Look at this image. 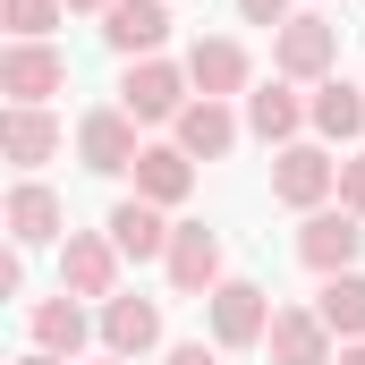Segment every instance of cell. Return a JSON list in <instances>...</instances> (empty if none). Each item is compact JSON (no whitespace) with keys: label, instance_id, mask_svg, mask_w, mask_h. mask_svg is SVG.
<instances>
[{"label":"cell","instance_id":"cell-24","mask_svg":"<svg viewBox=\"0 0 365 365\" xmlns=\"http://www.w3.org/2000/svg\"><path fill=\"white\" fill-rule=\"evenodd\" d=\"M340 204L365 221V153H349V162H340Z\"/></svg>","mask_w":365,"mask_h":365},{"label":"cell","instance_id":"cell-17","mask_svg":"<svg viewBox=\"0 0 365 365\" xmlns=\"http://www.w3.org/2000/svg\"><path fill=\"white\" fill-rule=\"evenodd\" d=\"M26 323H34V349H51V357H86V340L102 331V314H86V297H68V289L43 297Z\"/></svg>","mask_w":365,"mask_h":365},{"label":"cell","instance_id":"cell-28","mask_svg":"<svg viewBox=\"0 0 365 365\" xmlns=\"http://www.w3.org/2000/svg\"><path fill=\"white\" fill-rule=\"evenodd\" d=\"M68 9H77V17H110V0H68Z\"/></svg>","mask_w":365,"mask_h":365},{"label":"cell","instance_id":"cell-29","mask_svg":"<svg viewBox=\"0 0 365 365\" xmlns=\"http://www.w3.org/2000/svg\"><path fill=\"white\" fill-rule=\"evenodd\" d=\"M17 365H68V357H51V349H26V357H17Z\"/></svg>","mask_w":365,"mask_h":365},{"label":"cell","instance_id":"cell-22","mask_svg":"<svg viewBox=\"0 0 365 365\" xmlns=\"http://www.w3.org/2000/svg\"><path fill=\"white\" fill-rule=\"evenodd\" d=\"M314 314L331 323V340H365V272H331L323 297H314Z\"/></svg>","mask_w":365,"mask_h":365},{"label":"cell","instance_id":"cell-25","mask_svg":"<svg viewBox=\"0 0 365 365\" xmlns=\"http://www.w3.org/2000/svg\"><path fill=\"white\" fill-rule=\"evenodd\" d=\"M238 17H247V26H289V17H297V9H289V0H238Z\"/></svg>","mask_w":365,"mask_h":365},{"label":"cell","instance_id":"cell-8","mask_svg":"<svg viewBox=\"0 0 365 365\" xmlns=\"http://www.w3.org/2000/svg\"><path fill=\"white\" fill-rule=\"evenodd\" d=\"M60 86H68V51H60V43H9V51H0V93H9V102L43 110Z\"/></svg>","mask_w":365,"mask_h":365},{"label":"cell","instance_id":"cell-19","mask_svg":"<svg viewBox=\"0 0 365 365\" xmlns=\"http://www.w3.org/2000/svg\"><path fill=\"white\" fill-rule=\"evenodd\" d=\"M102 349H110V357L162 349V306H153V297H102Z\"/></svg>","mask_w":365,"mask_h":365},{"label":"cell","instance_id":"cell-12","mask_svg":"<svg viewBox=\"0 0 365 365\" xmlns=\"http://www.w3.org/2000/svg\"><path fill=\"white\" fill-rule=\"evenodd\" d=\"M247 77H255L247 43H230V34H195V43H187V86L195 93L230 102V93H247Z\"/></svg>","mask_w":365,"mask_h":365},{"label":"cell","instance_id":"cell-21","mask_svg":"<svg viewBox=\"0 0 365 365\" xmlns=\"http://www.w3.org/2000/svg\"><path fill=\"white\" fill-rule=\"evenodd\" d=\"M128 179H136V195H145V204H162V212H170V204H187V187H195V162H187L179 145H145Z\"/></svg>","mask_w":365,"mask_h":365},{"label":"cell","instance_id":"cell-13","mask_svg":"<svg viewBox=\"0 0 365 365\" xmlns=\"http://www.w3.org/2000/svg\"><path fill=\"white\" fill-rule=\"evenodd\" d=\"M264 349H272V365H331L340 357V340H331V323L314 306H280L272 331H264Z\"/></svg>","mask_w":365,"mask_h":365},{"label":"cell","instance_id":"cell-9","mask_svg":"<svg viewBox=\"0 0 365 365\" xmlns=\"http://www.w3.org/2000/svg\"><path fill=\"white\" fill-rule=\"evenodd\" d=\"M238 128H247V110H230V102H212V93H195L179 119H170V145H179L187 162H221L230 145H238Z\"/></svg>","mask_w":365,"mask_h":365},{"label":"cell","instance_id":"cell-27","mask_svg":"<svg viewBox=\"0 0 365 365\" xmlns=\"http://www.w3.org/2000/svg\"><path fill=\"white\" fill-rule=\"evenodd\" d=\"M331 365H365V340H340V357Z\"/></svg>","mask_w":365,"mask_h":365},{"label":"cell","instance_id":"cell-1","mask_svg":"<svg viewBox=\"0 0 365 365\" xmlns=\"http://www.w3.org/2000/svg\"><path fill=\"white\" fill-rule=\"evenodd\" d=\"M195 86H187L179 60H128V77H119V110L136 119V128H162V119H179Z\"/></svg>","mask_w":365,"mask_h":365},{"label":"cell","instance_id":"cell-16","mask_svg":"<svg viewBox=\"0 0 365 365\" xmlns=\"http://www.w3.org/2000/svg\"><path fill=\"white\" fill-rule=\"evenodd\" d=\"M110 247L128 255V264H153V255H170V230L179 221H162V204H145V195H128V204H110Z\"/></svg>","mask_w":365,"mask_h":365},{"label":"cell","instance_id":"cell-18","mask_svg":"<svg viewBox=\"0 0 365 365\" xmlns=\"http://www.w3.org/2000/svg\"><path fill=\"white\" fill-rule=\"evenodd\" d=\"M306 128H314L323 145H357V136H365V86L323 77V86L306 93Z\"/></svg>","mask_w":365,"mask_h":365},{"label":"cell","instance_id":"cell-4","mask_svg":"<svg viewBox=\"0 0 365 365\" xmlns=\"http://www.w3.org/2000/svg\"><path fill=\"white\" fill-rule=\"evenodd\" d=\"M272 195L289 212H323V204L340 195V162H331L323 145H280L272 153Z\"/></svg>","mask_w":365,"mask_h":365},{"label":"cell","instance_id":"cell-31","mask_svg":"<svg viewBox=\"0 0 365 365\" xmlns=\"http://www.w3.org/2000/svg\"><path fill=\"white\" fill-rule=\"evenodd\" d=\"M357 86H365V77H357Z\"/></svg>","mask_w":365,"mask_h":365},{"label":"cell","instance_id":"cell-5","mask_svg":"<svg viewBox=\"0 0 365 365\" xmlns=\"http://www.w3.org/2000/svg\"><path fill=\"white\" fill-rule=\"evenodd\" d=\"M136 153H145V145H136V119H128L119 102H102V110L77 119V162H86L93 179H128Z\"/></svg>","mask_w":365,"mask_h":365},{"label":"cell","instance_id":"cell-30","mask_svg":"<svg viewBox=\"0 0 365 365\" xmlns=\"http://www.w3.org/2000/svg\"><path fill=\"white\" fill-rule=\"evenodd\" d=\"M93 365H136V357H110V349H102V357H93Z\"/></svg>","mask_w":365,"mask_h":365},{"label":"cell","instance_id":"cell-23","mask_svg":"<svg viewBox=\"0 0 365 365\" xmlns=\"http://www.w3.org/2000/svg\"><path fill=\"white\" fill-rule=\"evenodd\" d=\"M9 17V43H51V26L68 17V0H0Z\"/></svg>","mask_w":365,"mask_h":365},{"label":"cell","instance_id":"cell-14","mask_svg":"<svg viewBox=\"0 0 365 365\" xmlns=\"http://www.w3.org/2000/svg\"><path fill=\"white\" fill-rule=\"evenodd\" d=\"M51 238H68V204L43 179H17L9 187V247H51Z\"/></svg>","mask_w":365,"mask_h":365},{"label":"cell","instance_id":"cell-2","mask_svg":"<svg viewBox=\"0 0 365 365\" xmlns=\"http://www.w3.org/2000/svg\"><path fill=\"white\" fill-rule=\"evenodd\" d=\"M272 314L280 306L255 289V280H221V289L204 297V323H212V349H221V357H230V349H255V340L272 331Z\"/></svg>","mask_w":365,"mask_h":365},{"label":"cell","instance_id":"cell-15","mask_svg":"<svg viewBox=\"0 0 365 365\" xmlns=\"http://www.w3.org/2000/svg\"><path fill=\"white\" fill-rule=\"evenodd\" d=\"M60 145H68V128L51 119V102H43V110H26V102H9V119H0V153H9L17 170H43V162H51Z\"/></svg>","mask_w":365,"mask_h":365},{"label":"cell","instance_id":"cell-26","mask_svg":"<svg viewBox=\"0 0 365 365\" xmlns=\"http://www.w3.org/2000/svg\"><path fill=\"white\" fill-rule=\"evenodd\" d=\"M170 365H221V349L212 340H187V349H170Z\"/></svg>","mask_w":365,"mask_h":365},{"label":"cell","instance_id":"cell-7","mask_svg":"<svg viewBox=\"0 0 365 365\" xmlns=\"http://www.w3.org/2000/svg\"><path fill=\"white\" fill-rule=\"evenodd\" d=\"M297 255H306L323 280H331V272H357V255H365V221L349 212V204H323V212H306V230H297Z\"/></svg>","mask_w":365,"mask_h":365},{"label":"cell","instance_id":"cell-3","mask_svg":"<svg viewBox=\"0 0 365 365\" xmlns=\"http://www.w3.org/2000/svg\"><path fill=\"white\" fill-rule=\"evenodd\" d=\"M331 60H340V26H331V17H306V9H297V17L272 34V68L289 77V86H323Z\"/></svg>","mask_w":365,"mask_h":365},{"label":"cell","instance_id":"cell-6","mask_svg":"<svg viewBox=\"0 0 365 365\" xmlns=\"http://www.w3.org/2000/svg\"><path fill=\"white\" fill-rule=\"evenodd\" d=\"M119 247H110V230H68L60 238V289L68 297H119Z\"/></svg>","mask_w":365,"mask_h":365},{"label":"cell","instance_id":"cell-20","mask_svg":"<svg viewBox=\"0 0 365 365\" xmlns=\"http://www.w3.org/2000/svg\"><path fill=\"white\" fill-rule=\"evenodd\" d=\"M297 128H306V93L289 86V77H272V86L247 93V136H264V145H297Z\"/></svg>","mask_w":365,"mask_h":365},{"label":"cell","instance_id":"cell-10","mask_svg":"<svg viewBox=\"0 0 365 365\" xmlns=\"http://www.w3.org/2000/svg\"><path fill=\"white\" fill-rule=\"evenodd\" d=\"M102 43H110L119 60H162V43H170V0H110Z\"/></svg>","mask_w":365,"mask_h":365},{"label":"cell","instance_id":"cell-11","mask_svg":"<svg viewBox=\"0 0 365 365\" xmlns=\"http://www.w3.org/2000/svg\"><path fill=\"white\" fill-rule=\"evenodd\" d=\"M162 264H170V289H179V297H212V289H221V238H212V230H204V221H179V230H170V255H162Z\"/></svg>","mask_w":365,"mask_h":365}]
</instances>
